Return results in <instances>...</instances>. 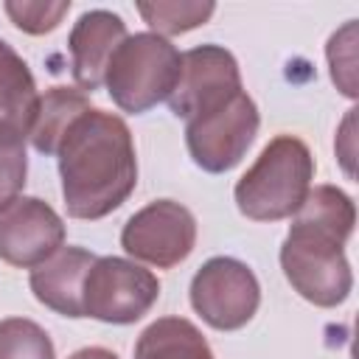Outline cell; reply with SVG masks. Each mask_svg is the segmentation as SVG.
Segmentation results:
<instances>
[{
  "label": "cell",
  "mask_w": 359,
  "mask_h": 359,
  "mask_svg": "<svg viewBox=\"0 0 359 359\" xmlns=\"http://www.w3.org/2000/svg\"><path fill=\"white\" fill-rule=\"evenodd\" d=\"M62 199L73 219L95 222L118 210L137 185L135 140L121 115L98 107L84 109L62 135L59 149Z\"/></svg>",
  "instance_id": "obj_1"
},
{
  "label": "cell",
  "mask_w": 359,
  "mask_h": 359,
  "mask_svg": "<svg viewBox=\"0 0 359 359\" xmlns=\"http://www.w3.org/2000/svg\"><path fill=\"white\" fill-rule=\"evenodd\" d=\"M356 224L353 199L337 185H317L294 213L280 244V266L292 289L320 306L334 309L348 300L353 272L345 258V241Z\"/></svg>",
  "instance_id": "obj_2"
},
{
  "label": "cell",
  "mask_w": 359,
  "mask_h": 359,
  "mask_svg": "<svg viewBox=\"0 0 359 359\" xmlns=\"http://www.w3.org/2000/svg\"><path fill=\"white\" fill-rule=\"evenodd\" d=\"M314 157L294 135L272 137L236 182V208L252 222H280L300 210L311 191Z\"/></svg>",
  "instance_id": "obj_3"
},
{
  "label": "cell",
  "mask_w": 359,
  "mask_h": 359,
  "mask_svg": "<svg viewBox=\"0 0 359 359\" xmlns=\"http://www.w3.org/2000/svg\"><path fill=\"white\" fill-rule=\"evenodd\" d=\"M182 73V53L151 31L126 36L104 73V87L118 109L143 115L160 101H168Z\"/></svg>",
  "instance_id": "obj_4"
},
{
  "label": "cell",
  "mask_w": 359,
  "mask_h": 359,
  "mask_svg": "<svg viewBox=\"0 0 359 359\" xmlns=\"http://www.w3.org/2000/svg\"><path fill=\"white\" fill-rule=\"evenodd\" d=\"M160 297V280L146 266L104 255L95 258L84 278L81 292V309L84 317H93L98 323L109 325H129L137 323L143 314L151 311V306Z\"/></svg>",
  "instance_id": "obj_5"
},
{
  "label": "cell",
  "mask_w": 359,
  "mask_h": 359,
  "mask_svg": "<svg viewBox=\"0 0 359 359\" xmlns=\"http://www.w3.org/2000/svg\"><path fill=\"white\" fill-rule=\"evenodd\" d=\"M191 306L210 328L238 331L261 306L258 278L244 261L216 255L196 269L191 280Z\"/></svg>",
  "instance_id": "obj_6"
},
{
  "label": "cell",
  "mask_w": 359,
  "mask_h": 359,
  "mask_svg": "<svg viewBox=\"0 0 359 359\" xmlns=\"http://www.w3.org/2000/svg\"><path fill=\"white\" fill-rule=\"evenodd\" d=\"M258 107L241 90L219 109L185 123V143L194 163L208 174H224L236 168L258 135Z\"/></svg>",
  "instance_id": "obj_7"
},
{
  "label": "cell",
  "mask_w": 359,
  "mask_h": 359,
  "mask_svg": "<svg viewBox=\"0 0 359 359\" xmlns=\"http://www.w3.org/2000/svg\"><path fill=\"white\" fill-rule=\"evenodd\" d=\"M196 244V219L194 213L174 199H154L121 230V247L143 264L157 269H171L182 264Z\"/></svg>",
  "instance_id": "obj_8"
},
{
  "label": "cell",
  "mask_w": 359,
  "mask_h": 359,
  "mask_svg": "<svg viewBox=\"0 0 359 359\" xmlns=\"http://www.w3.org/2000/svg\"><path fill=\"white\" fill-rule=\"evenodd\" d=\"M241 93L236 56L222 45H196L182 53V73L168 98L177 118L194 121L208 115Z\"/></svg>",
  "instance_id": "obj_9"
},
{
  "label": "cell",
  "mask_w": 359,
  "mask_h": 359,
  "mask_svg": "<svg viewBox=\"0 0 359 359\" xmlns=\"http://www.w3.org/2000/svg\"><path fill=\"white\" fill-rule=\"evenodd\" d=\"M65 244L62 216L36 196H20L0 213V261L17 269H36Z\"/></svg>",
  "instance_id": "obj_10"
},
{
  "label": "cell",
  "mask_w": 359,
  "mask_h": 359,
  "mask_svg": "<svg viewBox=\"0 0 359 359\" xmlns=\"http://www.w3.org/2000/svg\"><path fill=\"white\" fill-rule=\"evenodd\" d=\"M126 22L107 11V8H93L84 11L76 22L73 31L67 36V48H70V67H73V79L81 90H98L104 84V73L107 65L115 53V48L126 39Z\"/></svg>",
  "instance_id": "obj_11"
},
{
  "label": "cell",
  "mask_w": 359,
  "mask_h": 359,
  "mask_svg": "<svg viewBox=\"0 0 359 359\" xmlns=\"http://www.w3.org/2000/svg\"><path fill=\"white\" fill-rule=\"evenodd\" d=\"M98 255L81 250V247H62L56 255H50L45 264H39L36 269H31V292L34 297L62 314V317H84L81 309V292H84V278L90 272V266L95 264Z\"/></svg>",
  "instance_id": "obj_12"
},
{
  "label": "cell",
  "mask_w": 359,
  "mask_h": 359,
  "mask_svg": "<svg viewBox=\"0 0 359 359\" xmlns=\"http://www.w3.org/2000/svg\"><path fill=\"white\" fill-rule=\"evenodd\" d=\"M84 109H90V98L81 90L50 87V90H45V95H39L25 137L31 140V146L39 154H56L62 135Z\"/></svg>",
  "instance_id": "obj_13"
},
{
  "label": "cell",
  "mask_w": 359,
  "mask_h": 359,
  "mask_svg": "<svg viewBox=\"0 0 359 359\" xmlns=\"http://www.w3.org/2000/svg\"><path fill=\"white\" fill-rule=\"evenodd\" d=\"M135 359H213V351L191 320L160 317L137 337Z\"/></svg>",
  "instance_id": "obj_14"
},
{
  "label": "cell",
  "mask_w": 359,
  "mask_h": 359,
  "mask_svg": "<svg viewBox=\"0 0 359 359\" xmlns=\"http://www.w3.org/2000/svg\"><path fill=\"white\" fill-rule=\"evenodd\" d=\"M39 93L34 73L28 70L25 59L0 39V121H8L28 132Z\"/></svg>",
  "instance_id": "obj_15"
},
{
  "label": "cell",
  "mask_w": 359,
  "mask_h": 359,
  "mask_svg": "<svg viewBox=\"0 0 359 359\" xmlns=\"http://www.w3.org/2000/svg\"><path fill=\"white\" fill-rule=\"evenodd\" d=\"M25 132L8 121H0V213L20 199L25 188Z\"/></svg>",
  "instance_id": "obj_16"
},
{
  "label": "cell",
  "mask_w": 359,
  "mask_h": 359,
  "mask_svg": "<svg viewBox=\"0 0 359 359\" xmlns=\"http://www.w3.org/2000/svg\"><path fill=\"white\" fill-rule=\"evenodd\" d=\"M0 359H56L48 331L28 317L0 320Z\"/></svg>",
  "instance_id": "obj_17"
},
{
  "label": "cell",
  "mask_w": 359,
  "mask_h": 359,
  "mask_svg": "<svg viewBox=\"0 0 359 359\" xmlns=\"http://www.w3.org/2000/svg\"><path fill=\"white\" fill-rule=\"evenodd\" d=\"M140 17L149 22L151 34L157 36H174L185 34L191 28L205 25L216 6L213 3H137Z\"/></svg>",
  "instance_id": "obj_18"
},
{
  "label": "cell",
  "mask_w": 359,
  "mask_h": 359,
  "mask_svg": "<svg viewBox=\"0 0 359 359\" xmlns=\"http://www.w3.org/2000/svg\"><path fill=\"white\" fill-rule=\"evenodd\" d=\"M3 11L8 14V20L25 31V34H50L53 28H59V22L65 20V14L70 11V0H59V3H3Z\"/></svg>",
  "instance_id": "obj_19"
},
{
  "label": "cell",
  "mask_w": 359,
  "mask_h": 359,
  "mask_svg": "<svg viewBox=\"0 0 359 359\" xmlns=\"http://www.w3.org/2000/svg\"><path fill=\"white\" fill-rule=\"evenodd\" d=\"M353 31H356V25H353V20H351V22L345 25V42H342V50H345V53H339V50L328 42L331 79H334V84H337L348 98L356 95V81H353V65H356V59H353Z\"/></svg>",
  "instance_id": "obj_20"
},
{
  "label": "cell",
  "mask_w": 359,
  "mask_h": 359,
  "mask_svg": "<svg viewBox=\"0 0 359 359\" xmlns=\"http://www.w3.org/2000/svg\"><path fill=\"white\" fill-rule=\"evenodd\" d=\"M67 359H118V353H112L109 348H101V345H90V348L70 353Z\"/></svg>",
  "instance_id": "obj_21"
}]
</instances>
